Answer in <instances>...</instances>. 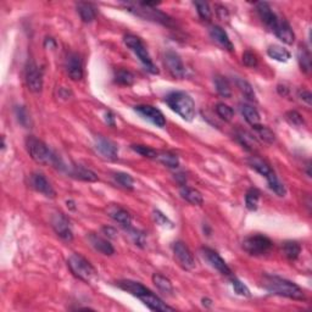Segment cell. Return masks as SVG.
Returning a JSON list of instances; mask_svg holds the SVG:
<instances>
[{"instance_id": "6da1fadb", "label": "cell", "mask_w": 312, "mask_h": 312, "mask_svg": "<svg viewBox=\"0 0 312 312\" xmlns=\"http://www.w3.org/2000/svg\"><path fill=\"white\" fill-rule=\"evenodd\" d=\"M116 285H117L120 289L125 290V292L129 293L131 295H133V297L142 300L150 310L161 312L174 311L173 308H171L167 304L163 303V300H161L157 295L154 294L150 289H148V288L145 287V285H143L142 283L131 281V279H122V281L116 282Z\"/></svg>"}, {"instance_id": "7a4b0ae2", "label": "cell", "mask_w": 312, "mask_h": 312, "mask_svg": "<svg viewBox=\"0 0 312 312\" xmlns=\"http://www.w3.org/2000/svg\"><path fill=\"white\" fill-rule=\"evenodd\" d=\"M262 285L267 292H269L271 294L293 299V300H305L306 299L305 292L298 284H295L292 281H288L285 278H282V277L266 274V276H263Z\"/></svg>"}, {"instance_id": "3957f363", "label": "cell", "mask_w": 312, "mask_h": 312, "mask_svg": "<svg viewBox=\"0 0 312 312\" xmlns=\"http://www.w3.org/2000/svg\"><path fill=\"white\" fill-rule=\"evenodd\" d=\"M126 9L129 12L134 14L138 17L144 18V20L154 21V22L161 23L163 26L171 27L173 21L168 15L163 14L162 11L156 9L158 2H148V1H138V2H125L123 4Z\"/></svg>"}, {"instance_id": "277c9868", "label": "cell", "mask_w": 312, "mask_h": 312, "mask_svg": "<svg viewBox=\"0 0 312 312\" xmlns=\"http://www.w3.org/2000/svg\"><path fill=\"white\" fill-rule=\"evenodd\" d=\"M26 148H27L28 154L37 163L56 166L60 168L63 166L61 160L48 148L46 143L36 138V137L28 136L26 138Z\"/></svg>"}, {"instance_id": "5b68a950", "label": "cell", "mask_w": 312, "mask_h": 312, "mask_svg": "<svg viewBox=\"0 0 312 312\" xmlns=\"http://www.w3.org/2000/svg\"><path fill=\"white\" fill-rule=\"evenodd\" d=\"M166 104L172 111L178 113L183 120L192 121L195 116V103L186 92H171L165 98Z\"/></svg>"}, {"instance_id": "8992f818", "label": "cell", "mask_w": 312, "mask_h": 312, "mask_svg": "<svg viewBox=\"0 0 312 312\" xmlns=\"http://www.w3.org/2000/svg\"><path fill=\"white\" fill-rule=\"evenodd\" d=\"M67 266L73 276L86 283L92 282L97 277V269L94 266L79 254H72L68 258Z\"/></svg>"}, {"instance_id": "52a82bcc", "label": "cell", "mask_w": 312, "mask_h": 312, "mask_svg": "<svg viewBox=\"0 0 312 312\" xmlns=\"http://www.w3.org/2000/svg\"><path fill=\"white\" fill-rule=\"evenodd\" d=\"M123 42H125L126 46L138 56V59L141 60V62L144 65V67L147 68V71H149L153 75H157L158 73L157 67H156L155 63L153 62L147 47L144 46V43H143L142 39L139 38V37L134 36V34H127V36H125V38H123Z\"/></svg>"}, {"instance_id": "ba28073f", "label": "cell", "mask_w": 312, "mask_h": 312, "mask_svg": "<svg viewBox=\"0 0 312 312\" xmlns=\"http://www.w3.org/2000/svg\"><path fill=\"white\" fill-rule=\"evenodd\" d=\"M273 248V243L268 237L262 234L250 235L243 242V249L251 256H263Z\"/></svg>"}, {"instance_id": "9c48e42d", "label": "cell", "mask_w": 312, "mask_h": 312, "mask_svg": "<svg viewBox=\"0 0 312 312\" xmlns=\"http://www.w3.org/2000/svg\"><path fill=\"white\" fill-rule=\"evenodd\" d=\"M26 83L32 93H41L43 89V73L33 60H28L26 65Z\"/></svg>"}, {"instance_id": "30bf717a", "label": "cell", "mask_w": 312, "mask_h": 312, "mask_svg": "<svg viewBox=\"0 0 312 312\" xmlns=\"http://www.w3.org/2000/svg\"><path fill=\"white\" fill-rule=\"evenodd\" d=\"M172 250H173L174 258L177 259L179 265L183 267L184 269L192 271V269L195 268L197 261H195L192 251L189 250V248L183 242H174L173 245H172Z\"/></svg>"}, {"instance_id": "8fae6325", "label": "cell", "mask_w": 312, "mask_h": 312, "mask_svg": "<svg viewBox=\"0 0 312 312\" xmlns=\"http://www.w3.org/2000/svg\"><path fill=\"white\" fill-rule=\"evenodd\" d=\"M163 62L167 67L168 72L173 76L174 78H184L186 77V66L182 61L181 56L173 50H167L163 56Z\"/></svg>"}, {"instance_id": "7c38bea8", "label": "cell", "mask_w": 312, "mask_h": 312, "mask_svg": "<svg viewBox=\"0 0 312 312\" xmlns=\"http://www.w3.org/2000/svg\"><path fill=\"white\" fill-rule=\"evenodd\" d=\"M134 111L158 128H163L166 126V118L163 113L152 105H137L134 106Z\"/></svg>"}, {"instance_id": "4fadbf2b", "label": "cell", "mask_w": 312, "mask_h": 312, "mask_svg": "<svg viewBox=\"0 0 312 312\" xmlns=\"http://www.w3.org/2000/svg\"><path fill=\"white\" fill-rule=\"evenodd\" d=\"M52 227L54 228L55 233L59 235L65 242H72L73 233L71 229L70 221L61 212L55 213L52 217Z\"/></svg>"}, {"instance_id": "5bb4252c", "label": "cell", "mask_w": 312, "mask_h": 312, "mask_svg": "<svg viewBox=\"0 0 312 312\" xmlns=\"http://www.w3.org/2000/svg\"><path fill=\"white\" fill-rule=\"evenodd\" d=\"M203 255L206 259L208 263L213 267L215 269H217L219 273H222L223 276H232V269L229 268V266L227 265L226 261L219 256L217 251L210 249V248H203Z\"/></svg>"}, {"instance_id": "9a60e30c", "label": "cell", "mask_w": 312, "mask_h": 312, "mask_svg": "<svg viewBox=\"0 0 312 312\" xmlns=\"http://www.w3.org/2000/svg\"><path fill=\"white\" fill-rule=\"evenodd\" d=\"M95 149L103 157L107 158V160H116L118 155L117 145L115 144L110 139L104 138V137L99 136L95 138Z\"/></svg>"}, {"instance_id": "2e32d148", "label": "cell", "mask_w": 312, "mask_h": 312, "mask_svg": "<svg viewBox=\"0 0 312 312\" xmlns=\"http://www.w3.org/2000/svg\"><path fill=\"white\" fill-rule=\"evenodd\" d=\"M31 186L37 190V192L42 193L48 198H55L56 193H55L54 188H52L50 182L48 181L47 177L41 172H34L31 174Z\"/></svg>"}, {"instance_id": "e0dca14e", "label": "cell", "mask_w": 312, "mask_h": 312, "mask_svg": "<svg viewBox=\"0 0 312 312\" xmlns=\"http://www.w3.org/2000/svg\"><path fill=\"white\" fill-rule=\"evenodd\" d=\"M66 71L72 81H79L83 78V63L81 56L76 52H70L66 57Z\"/></svg>"}, {"instance_id": "ac0fdd59", "label": "cell", "mask_w": 312, "mask_h": 312, "mask_svg": "<svg viewBox=\"0 0 312 312\" xmlns=\"http://www.w3.org/2000/svg\"><path fill=\"white\" fill-rule=\"evenodd\" d=\"M256 11H258L259 16H260L261 21H262L263 23L267 26V27L269 28V30H273L274 26L277 25V22H278L279 17L277 16L276 12L272 10V7L269 6V4H267V2H258L256 4Z\"/></svg>"}, {"instance_id": "d6986e66", "label": "cell", "mask_w": 312, "mask_h": 312, "mask_svg": "<svg viewBox=\"0 0 312 312\" xmlns=\"http://www.w3.org/2000/svg\"><path fill=\"white\" fill-rule=\"evenodd\" d=\"M272 32H274L277 38H278L279 41H282L283 43L288 44V46L294 43L295 34H294V32H293L292 27H290L289 23H288L284 18H279L278 22H277V25L274 26V28L272 30Z\"/></svg>"}, {"instance_id": "ffe728a7", "label": "cell", "mask_w": 312, "mask_h": 312, "mask_svg": "<svg viewBox=\"0 0 312 312\" xmlns=\"http://www.w3.org/2000/svg\"><path fill=\"white\" fill-rule=\"evenodd\" d=\"M88 239L92 247H93L97 251H99L100 254H103V255L111 256L115 254V249H113L112 244H111L109 240L105 239V238L100 237V235L95 233H91L89 234Z\"/></svg>"}, {"instance_id": "44dd1931", "label": "cell", "mask_w": 312, "mask_h": 312, "mask_svg": "<svg viewBox=\"0 0 312 312\" xmlns=\"http://www.w3.org/2000/svg\"><path fill=\"white\" fill-rule=\"evenodd\" d=\"M107 212H109L110 217L112 218L113 221L117 222V223H120L123 228L127 229L129 228V227H132V217L131 215H129L128 211L125 210V208H120V206L112 205L110 206Z\"/></svg>"}, {"instance_id": "7402d4cb", "label": "cell", "mask_w": 312, "mask_h": 312, "mask_svg": "<svg viewBox=\"0 0 312 312\" xmlns=\"http://www.w3.org/2000/svg\"><path fill=\"white\" fill-rule=\"evenodd\" d=\"M210 36L216 43H218L219 46L224 48V49H227L228 52H233L234 50L233 43H232V41L229 39L227 32L222 27H219V26H212V27L210 28Z\"/></svg>"}, {"instance_id": "603a6c76", "label": "cell", "mask_w": 312, "mask_h": 312, "mask_svg": "<svg viewBox=\"0 0 312 312\" xmlns=\"http://www.w3.org/2000/svg\"><path fill=\"white\" fill-rule=\"evenodd\" d=\"M179 194H181V197L183 198L186 202L192 204V205L197 206L203 205L204 203L203 194L198 189H194V188H190L187 186H182L181 189H179Z\"/></svg>"}, {"instance_id": "cb8c5ba5", "label": "cell", "mask_w": 312, "mask_h": 312, "mask_svg": "<svg viewBox=\"0 0 312 312\" xmlns=\"http://www.w3.org/2000/svg\"><path fill=\"white\" fill-rule=\"evenodd\" d=\"M77 11L81 16L82 21L86 23L93 22L97 17V9L92 2L79 1L77 2Z\"/></svg>"}, {"instance_id": "d4e9b609", "label": "cell", "mask_w": 312, "mask_h": 312, "mask_svg": "<svg viewBox=\"0 0 312 312\" xmlns=\"http://www.w3.org/2000/svg\"><path fill=\"white\" fill-rule=\"evenodd\" d=\"M70 174L72 177H75V178L77 179H81V181H84V182H97L98 181V176L97 173L93 171L88 170V168L83 167V166H73L72 168H71L70 171Z\"/></svg>"}, {"instance_id": "484cf974", "label": "cell", "mask_w": 312, "mask_h": 312, "mask_svg": "<svg viewBox=\"0 0 312 312\" xmlns=\"http://www.w3.org/2000/svg\"><path fill=\"white\" fill-rule=\"evenodd\" d=\"M248 163H249L251 168H254L258 173H260L261 176H263L265 178L268 174H271L272 172H273V170L269 167L268 163H267L266 161H263L262 158L258 157V156H250V157L248 158Z\"/></svg>"}, {"instance_id": "4316f807", "label": "cell", "mask_w": 312, "mask_h": 312, "mask_svg": "<svg viewBox=\"0 0 312 312\" xmlns=\"http://www.w3.org/2000/svg\"><path fill=\"white\" fill-rule=\"evenodd\" d=\"M283 254L290 261H295L301 254V245L295 240H287L282 245Z\"/></svg>"}, {"instance_id": "83f0119b", "label": "cell", "mask_w": 312, "mask_h": 312, "mask_svg": "<svg viewBox=\"0 0 312 312\" xmlns=\"http://www.w3.org/2000/svg\"><path fill=\"white\" fill-rule=\"evenodd\" d=\"M153 282H154L155 287L160 290L161 293L166 295H172L173 294V285L170 279L167 277L162 276L160 273H154L153 274Z\"/></svg>"}, {"instance_id": "f1b7e54d", "label": "cell", "mask_w": 312, "mask_h": 312, "mask_svg": "<svg viewBox=\"0 0 312 312\" xmlns=\"http://www.w3.org/2000/svg\"><path fill=\"white\" fill-rule=\"evenodd\" d=\"M267 55H268L271 59L279 62H287L288 60L290 59V52H288L285 48L277 46V44L268 47V49H267Z\"/></svg>"}, {"instance_id": "f546056e", "label": "cell", "mask_w": 312, "mask_h": 312, "mask_svg": "<svg viewBox=\"0 0 312 312\" xmlns=\"http://www.w3.org/2000/svg\"><path fill=\"white\" fill-rule=\"evenodd\" d=\"M240 112L244 116L245 121L251 126H255L260 123V113L254 106L249 104L240 105Z\"/></svg>"}, {"instance_id": "4dcf8cb0", "label": "cell", "mask_w": 312, "mask_h": 312, "mask_svg": "<svg viewBox=\"0 0 312 312\" xmlns=\"http://www.w3.org/2000/svg\"><path fill=\"white\" fill-rule=\"evenodd\" d=\"M298 61L299 65H300V68L303 72L305 73H310L311 72V55L310 52L306 47L301 46L298 49Z\"/></svg>"}, {"instance_id": "1f68e13d", "label": "cell", "mask_w": 312, "mask_h": 312, "mask_svg": "<svg viewBox=\"0 0 312 312\" xmlns=\"http://www.w3.org/2000/svg\"><path fill=\"white\" fill-rule=\"evenodd\" d=\"M253 129L256 133V136H258L261 141L267 143V144H272V143L276 141V134H274L273 131L269 129L268 127L262 126L259 123V125L253 126Z\"/></svg>"}, {"instance_id": "d6a6232c", "label": "cell", "mask_w": 312, "mask_h": 312, "mask_svg": "<svg viewBox=\"0 0 312 312\" xmlns=\"http://www.w3.org/2000/svg\"><path fill=\"white\" fill-rule=\"evenodd\" d=\"M215 87L217 93L221 95L222 98H231L232 97V89H231V84H229L228 79L223 76H216L215 79Z\"/></svg>"}, {"instance_id": "836d02e7", "label": "cell", "mask_w": 312, "mask_h": 312, "mask_svg": "<svg viewBox=\"0 0 312 312\" xmlns=\"http://www.w3.org/2000/svg\"><path fill=\"white\" fill-rule=\"evenodd\" d=\"M259 200H260V192H259V189H256V188L248 189L247 194H245V206H247L248 210H258Z\"/></svg>"}, {"instance_id": "e575fe53", "label": "cell", "mask_w": 312, "mask_h": 312, "mask_svg": "<svg viewBox=\"0 0 312 312\" xmlns=\"http://www.w3.org/2000/svg\"><path fill=\"white\" fill-rule=\"evenodd\" d=\"M235 84L239 88V91L242 92V94L247 98L250 102H256V94L254 92L253 86L248 81H245L244 78H237L235 79Z\"/></svg>"}, {"instance_id": "d590c367", "label": "cell", "mask_w": 312, "mask_h": 312, "mask_svg": "<svg viewBox=\"0 0 312 312\" xmlns=\"http://www.w3.org/2000/svg\"><path fill=\"white\" fill-rule=\"evenodd\" d=\"M115 82L120 86H132L134 83V75L131 71L125 70V68H120L115 72Z\"/></svg>"}, {"instance_id": "8d00e7d4", "label": "cell", "mask_w": 312, "mask_h": 312, "mask_svg": "<svg viewBox=\"0 0 312 312\" xmlns=\"http://www.w3.org/2000/svg\"><path fill=\"white\" fill-rule=\"evenodd\" d=\"M266 179H267V183H268L269 189L273 190V192L276 193L278 197H284L285 193H287V190H285V187L283 186V183H281V181L277 178L274 171L272 172L271 174H268V176L266 177Z\"/></svg>"}, {"instance_id": "74e56055", "label": "cell", "mask_w": 312, "mask_h": 312, "mask_svg": "<svg viewBox=\"0 0 312 312\" xmlns=\"http://www.w3.org/2000/svg\"><path fill=\"white\" fill-rule=\"evenodd\" d=\"M237 139L239 141L240 144H242L245 149L249 150V152H254V149H255L256 147H259L256 138H254V137L248 133V132H239V133L237 134Z\"/></svg>"}, {"instance_id": "f35d334b", "label": "cell", "mask_w": 312, "mask_h": 312, "mask_svg": "<svg viewBox=\"0 0 312 312\" xmlns=\"http://www.w3.org/2000/svg\"><path fill=\"white\" fill-rule=\"evenodd\" d=\"M158 161L161 163H163L165 166L170 168H177L179 166V158L178 156L173 153H168V152H163V153H158L157 155Z\"/></svg>"}, {"instance_id": "ab89813d", "label": "cell", "mask_w": 312, "mask_h": 312, "mask_svg": "<svg viewBox=\"0 0 312 312\" xmlns=\"http://www.w3.org/2000/svg\"><path fill=\"white\" fill-rule=\"evenodd\" d=\"M131 149L133 150V152H136L137 154L144 156V157H148V158H157V155H158V153L156 152L155 149H153V148H150V147H147V145L133 144V145H131Z\"/></svg>"}, {"instance_id": "60d3db41", "label": "cell", "mask_w": 312, "mask_h": 312, "mask_svg": "<svg viewBox=\"0 0 312 312\" xmlns=\"http://www.w3.org/2000/svg\"><path fill=\"white\" fill-rule=\"evenodd\" d=\"M215 110H216V113H217L219 117H221L222 120L227 121V122L232 121V118L234 117L233 109H232L231 106H228V105L224 104V103H218V104L216 105Z\"/></svg>"}, {"instance_id": "b9f144b4", "label": "cell", "mask_w": 312, "mask_h": 312, "mask_svg": "<svg viewBox=\"0 0 312 312\" xmlns=\"http://www.w3.org/2000/svg\"><path fill=\"white\" fill-rule=\"evenodd\" d=\"M113 177H115V179L117 181V183L121 184L123 188H126V189L132 190L134 188L133 187L134 179L131 174L125 173V172H116V173L113 174Z\"/></svg>"}, {"instance_id": "7bdbcfd3", "label": "cell", "mask_w": 312, "mask_h": 312, "mask_svg": "<svg viewBox=\"0 0 312 312\" xmlns=\"http://www.w3.org/2000/svg\"><path fill=\"white\" fill-rule=\"evenodd\" d=\"M127 231H128L129 237L132 238V240H133V243L137 245V247H139V248L145 247V244H147V239H145L144 232L139 231V229H136V228H132V227L127 228Z\"/></svg>"}, {"instance_id": "ee69618b", "label": "cell", "mask_w": 312, "mask_h": 312, "mask_svg": "<svg viewBox=\"0 0 312 312\" xmlns=\"http://www.w3.org/2000/svg\"><path fill=\"white\" fill-rule=\"evenodd\" d=\"M195 7H197V11L199 14L200 17L204 21H210L212 17V11H211V7L208 5V2L205 1H195L194 2Z\"/></svg>"}, {"instance_id": "f6af8a7d", "label": "cell", "mask_w": 312, "mask_h": 312, "mask_svg": "<svg viewBox=\"0 0 312 312\" xmlns=\"http://www.w3.org/2000/svg\"><path fill=\"white\" fill-rule=\"evenodd\" d=\"M232 287H233L234 292L237 293L238 295H240V297L249 298L251 295L249 288H248L242 281H239L238 278H232Z\"/></svg>"}, {"instance_id": "bcb514c9", "label": "cell", "mask_w": 312, "mask_h": 312, "mask_svg": "<svg viewBox=\"0 0 312 312\" xmlns=\"http://www.w3.org/2000/svg\"><path fill=\"white\" fill-rule=\"evenodd\" d=\"M16 117H17V121L20 122V125H22L23 127H28L31 123V118L30 115H28L27 110L23 106H16L15 109Z\"/></svg>"}, {"instance_id": "7dc6e473", "label": "cell", "mask_w": 312, "mask_h": 312, "mask_svg": "<svg viewBox=\"0 0 312 312\" xmlns=\"http://www.w3.org/2000/svg\"><path fill=\"white\" fill-rule=\"evenodd\" d=\"M285 118H287L288 122L293 126L300 127V126L305 125V121H304L303 116H301L298 111H293V110L288 111V112L285 113Z\"/></svg>"}, {"instance_id": "c3c4849f", "label": "cell", "mask_w": 312, "mask_h": 312, "mask_svg": "<svg viewBox=\"0 0 312 312\" xmlns=\"http://www.w3.org/2000/svg\"><path fill=\"white\" fill-rule=\"evenodd\" d=\"M258 62H259L258 56H256L251 50L244 52V54H243V63H244L247 67H256V66H258Z\"/></svg>"}, {"instance_id": "681fc988", "label": "cell", "mask_w": 312, "mask_h": 312, "mask_svg": "<svg viewBox=\"0 0 312 312\" xmlns=\"http://www.w3.org/2000/svg\"><path fill=\"white\" fill-rule=\"evenodd\" d=\"M154 219L156 223L160 224V226H162V227H170V228L173 227V224H172V222L170 221V219L166 217V216L158 210L154 211Z\"/></svg>"}, {"instance_id": "f907efd6", "label": "cell", "mask_w": 312, "mask_h": 312, "mask_svg": "<svg viewBox=\"0 0 312 312\" xmlns=\"http://www.w3.org/2000/svg\"><path fill=\"white\" fill-rule=\"evenodd\" d=\"M298 98L301 100L303 103H305L308 106H311V100H312V95L309 91L306 89H299L298 92Z\"/></svg>"}, {"instance_id": "816d5d0a", "label": "cell", "mask_w": 312, "mask_h": 312, "mask_svg": "<svg viewBox=\"0 0 312 312\" xmlns=\"http://www.w3.org/2000/svg\"><path fill=\"white\" fill-rule=\"evenodd\" d=\"M216 12H217V16L219 18H221L222 21H227L229 18V12L228 10H227V7L222 6V5H217V7H216Z\"/></svg>"}, {"instance_id": "f5cc1de1", "label": "cell", "mask_w": 312, "mask_h": 312, "mask_svg": "<svg viewBox=\"0 0 312 312\" xmlns=\"http://www.w3.org/2000/svg\"><path fill=\"white\" fill-rule=\"evenodd\" d=\"M105 122L111 127H115V116H113V113L111 111L105 112Z\"/></svg>"}, {"instance_id": "db71d44e", "label": "cell", "mask_w": 312, "mask_h": 312, "mask_svg": "<svg viewBox=\"0 0 312 312\" xmlns=\"http://www.w3.org/2000/svg\"><path fill=\"white\" fill-rule=\"evenodd\" d=\"M103 232H104L109 238H116V231L113 228H111V227H104V228H103Z\"/></svg>"}, {"instance_id": "11a10c76", "label": "cell", "mask_w": 312, "mask_h": 312, "mask_svg": "<svg viewBox=\"0 0 312 312\" xmlns=\"http://www.w3.org/2000/svg\"><path fill=\"white\" fill-rule=\"evenodd\" d=\"M277 91H278V93L281 95H288V93H289V89L285 86H282V84L277 86Z\"/></svg>"}, {"instance_id": "9f6ffc18", "label": "cell", "mask_w": 312, "mask_h": 312, "mask_svg": "<svg viewBox=\"0 0 312 312\" xmlns=\"http://www.w3.org/2000/svg\"><path fill=\"white\" fill-rule=\"evenodd\" d=\"M202 301H203V305L206 306V308H210V306L212 305V301H211L210 299H208V298H204Z\"/></svg>"}, {"instance_id": "6f0895ef", "label": "cell", "mask_w": 312, "mask_h": 312, "mask_svg": "<svg viewBox=\"0 0 312 312\" xmlns=\"http://www.w3.org/2000/svg\"><path fill=\"white\" fill-rule=\"evenodd\" d=\"M66 204H67V208H70L71 210H76L75 202H72V200H67V202H66Z\"/></svg>"}]
</instances>
